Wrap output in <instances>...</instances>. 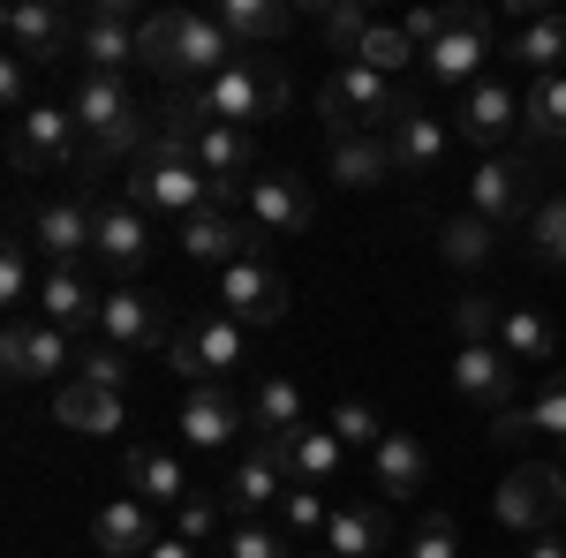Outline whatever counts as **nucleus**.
<instances>
[{
    "label": "nucleus",
    "instance_id": "1",
    "mask_svg": "<svg viewBox=\"0 0 566 558\" xmlns=\"http://www.w3.org/2000/svg\"><path fill=\"white\" fill-rule=\"evenodd\" d=\"M69 114H76V129H84V159L91 167H106V159H144V144H151V122H144V106H136V91L122 76H76L69 91Z\"/></svg>",
    "mask_w": 566,
    "mask_h": 558
},
{
    "label": "nucleus",
    "instance_id": "2",
    "mask_svg": "<svg viewBox=\"0 0 566 558\" xmlns=\"http://www.w3.org/2000/svg\"><path fill=\"white\" fill-rule=\"evenodd\" d=\"M129 204L144 219H197L212 212V173L189 159V136L159 129L144 144V159L129 167Z\"/></svg>",
    "mask_w": 566,
    "mask_h": 558
},
{
    "label": "nucleus",
    "instance_id": "3",
    "mask_svg": "<svg viewBox=\"0 0 566 558\" xmlns=\"http://www.w3.org/2000/svg\"><path fill=\"white\" fill-rule=\"evenodd\" d=\"M408 106H416V98L392 84V76L363 69V61H340V69L325 76V91H317V114H325L333 144H340V136H386Z\"/></svg>",
    "mask_w": 566,
    "mask_h": 558
},
{
    "label": "nucleus",
    "instance_id": "4",
    "mask_svg": "<svg viewBox=\"0 0 566 558\" xmlns=\"http://www.w3.org/2000/svg\"><path fill=\"white\" fill-rule=\"evenodd\" d=\"M287 98H295L287 69H264V61H234L227 76H212V84L197 91L205 122H227V129H258V122H272Z\"/></svg>",
    "mask_w": 566,
    "mask_h": 558
},
{
    "label": "nucleus",
    "instance_id": "5",
    "mask_svg": "<svg viewBox=\"0 0 566 558\" xmlns=\"http://www.w3.org/2000/svg\"><path fill=\"white\" fill-rule=\"evenodd\" d=\"M84 159V129L69 106H31L8 122V167L15 173H53V167H76Z\"/></svg>",
    "mask_w": 566,
    "mask_h": 558
},
{
    "label": "nucleus",
    "instance_id": "6",
    "mask_svg": "<svg viewBox=\"0 0 566 558\" xmlns=\"http://www.w3.org/2000/svg\"><path fill=\"white\" fill-rule=\"evenodd\" d=\"M227 31H219L212 15H189V8H167V84H181V91H205L212 76H227L234 61H227Z\"/></svg>",
    "mask_w": 566,
    "mask_h": 558
},
{
    "label": "nucleus",
    "instance_id": "7",
    "mask_svg": "<svg viewBox=\"0 0 566 558\" xmlns=\"http://www.w3.org/2000/svg\"><path fill=\"white\" fill-rule=\"evenodd\" d=\"M219 302H227V317L250 333V325H280L295 295H287V272L264 257V250H250V257H234L219 272Z\"/></svg>",
    "mask_w": 566,
    "mask_h": 558
},
{
    "label": "nucleus",
    "instance_id": "8",
    "mask_svg": "<svg viewBox=\"0 0 566 558\" xmlns=\"http://www.w3.org/2000/svg\"><path fill=\"white\" fill-rule=\"evenodd\" d=\"M491 506H499V520H506V528L544 536V528L559 520V506H566V475L552 468V461H522V468L491 491Z\"/></svg>",
    "mask_w": 566,
    "mask_h": 558
},
{
    "label": "nucleus",
    "instance_id": "9",
    "mask_svg": "<svg viewBox=\"0 0 566 558\" xmlns=\"http://www.w3.org/2000/svg\"><path fill=\"white\" fill-rule=\"evenodd\" d=\"M483 61H491V8H476V0H461L453 8V31L423 53V76L431 84H483Z\"/></svg>",
    "mask_w": 566,
    "mask_h": 558
},
{
    "label": "nucleus",
    "instance_id": "10",
    "mask_svg": "<svg viewBox=\"0 0 566 558\" xmlns=\"http://www.w3.org/2000/svg\"><path fill=\"white\" fill-rule=\"evenodd\" d=\"M69 362H76V333H61V325H45V317H15V325L0 333V370H8L15 386L61 378Z\"/></svg>",
    "mask_w": 566,
    "mask_h": 558
},
{
    "label": "nucleus",
    "instance_id": "11",
    "mask_svg": "<svg viewBox=\"0 0 566 558\" xmlns=\"http://www.w3.org/2000/svg\"><path fill=\"white\" fill-rule=\"evenodd\" d=\"M258 453L287 475V483H310V491L340 483V468H348V445L333 438V423H303L295 438H258Z\"/></svg>",
    "mask_w": 566,
    "mask_h": 558
},
{
    "label": "nucleus",
    "instance_id": "12",
    "mask_svg": "<svg viewBox=\"0 0 566 558\" xmlns=\"http://www.w3.org/2000/svg\"><path fill=\"white\" fill-rule=\"evenodd\" d=\"M528 181H536V173H528V151H491V159L469 173V212L491 219V227H514V219L528 227V212H536V204H528Z\"/></svg>",
    "mask_w": 566,
    "mask_h": 558
},
{
    "label": "nucleus",
    "instance_id": "13",
    "mask_svg": "<svg viewBox=\"0 0 566 558\" xmlns=\"http://www.w3.org/2000/svg\"><path fill=\"white\" fill-rule=\"evenodd\" d=\"M136 15L129 0H91L84 23H76V53L91 61V76H122V69H136Z\"/></svg>",
    "mask_w": 566,
    "mask_h": 558
},
{
    "label": "nucleus",
    "instance_id": "14",
    "mask_svg": "<svg viewBox=\"0 0 566 558\" xmlns=\"http://www.w3.org/2000/svg\"><path fill=\"white\" fill-rule=\"evenodd\" d=\"M242 219L258 227L264 242L272 234H303L310 219H317V197H310V181H295V173H250L242 181Z\"/></svg>",
    "mask_w": 566,
    "mask_h": 558
},
{
    "label": "nucleus",
    "instance_id": "15",
    "mask_svg": "<svg viewBox=\"0 0 566 558\" xmlns=\"http://www.w3.org/2000/svg\"><path fill=\"white\" fill-rule=\"evenodd\" d=\"M167 362H175L181 378H189V392L197 386H219L234 362H242V325L219 309V317H205V325H189V333H175V347H167Z\"/></svg>",
    "mask_w": 566,
    "mask_h": 558
},
{
    "label": "nucleus",
    "instance_id": "16",
    "mask_svg": "<svg viewBox=\"0 0 566 558\" xmlns=\"http://www.w3.org/2000/svg\"><path fill=\"white\" fill-rule=\"evenodd\" d=\"M91 257L106 264V272H136V264L151 257V219L136 212L129 197H98L91 204Z\"/></svg>",
    "mask_w": 566,
    "mask_h": 558
},
{
    "label": "nucleus",
    "instance_id": "17",
    "mask_svg": "<svg viewBox=\"0 0 566 558\" xmlns=\"http://www.w3.org/2000/svg\"><path fill=\"white\" fill-rule=\"evenodd\" d=\"M98 340L122 347V355L175 347V340H167V317H159V302L144 295V287H106V302H98Z\"/></svg>",
    "mask_w": 566,
    "mask_h": 558
},
{
    "label": "nucleus",
    "instance_id": "18",
    "mask_svg": "<svg viewBox=\"0 0 566 558\" xmlns=\"http://www.w3.org/2000/svg\"><path fill=\"white\" fill-rule=\"evenodd\" d=\"M453 129L483 144V151H506V136L522 129V91L499 84V76H483V84L461 91V114H453Z\"/></svg>",
    "mask_w": 566,
    "mask_h": 558
},
{
    "label": "nucleus",
    "instance_id": "19",
    "mask_svg": "<svg viewBox=\"0 0 566 558\" xmlns=\"http://www.w3.org/2000/svg\"><path fill=\"white\" fill-rule=\"evenodd\" d=\"M98 287L84 280V264H45L39 280V317L45 325H61V333H76V340H91L98 333Z\"/></svg>",
    "mask_w": 566,
    "mask_h": 558
},
{
    "label": "nucleus",
    "instance_id": "20",
    "mask_svg": "<svg viewBox=\"0 0 566 558\" xmlns=\"http://www.w3.org/2000/svg\"><path fill=\"white\" fill-rule=\"evenodd\" d=\"M175 430H181V445H197V453H227V445L250 430V408H234L227 386H197L189 400H181Z\"/></svg>",
    "mask_w": 566,
    "mask_h": 558
},
{
    "label": "nucleus",
    "instance_id": "21",
    "mask_svg": "<svg viewBox=\"0 0 566 558\" xmlns=\"http://www.w3.org/2000/svg\"><path fill=\"white\" fill-rule=\"evenodd\" d=\"M69 45H76V31H69V15H61L53 0H15V8H8V53H15V61H31V69L45 61V69H53Z\"/></svg>",
    "mask_w": 566,
    "mask_h": 558
},
{
    "label": "nucleus",
    "instance_id": "22",
    "mask_svg": "<svg viewBox=\"0 0 566 558\" xmlns=\"http://www.w3.org/2000/svg\"><path fill=\"white\" fill-rule=\"evenodd\" d=\"M386 151H392V173H438L446 151H453V129L438 122L431 106H408V114L386 129Z\"/></svg>",
    "mask_w": 566,
    "mask_h": 558
},
{
    "label": "nucleus",
    "instance_id": "23",
    "mask_svg": "<svg viewBox=\"0 0 566 558\" xmlns=\"http://www.w3.org/2000/svg\"><path fill=\"white\" fill-rule=\"evenodd\" d=\"M31 242L45 250V264H84L91 257V204L84 197H45L31 212Z\"/></svg>",
    "mask_w": 566,
    "mask_h": 558
},
{
    "label": "nucleus",
    "instance_id": "24",
    "mask_svg": "<svg viewBox=\"0 0 566 558\" xmlns=\"http://www.w3.org/2000/svg\"><path fill=\"white\" fill-rule=\"evenodd\" d=\"M280 498H287V475L264 461L258 445L227 468V483H219V506H227V520H258V514H280Z\"/></svg>",
    "mask_w": 566,
    "mask_h": 558
},
{
    "label": "nucleus",
    "instance_id": "25",
    "mask_svg": "<svg viewBox=\"0 0 566 558\" xmlns=\"http://www.w3.org/2000/svg\"><path fill=\"white\" fill-rule=\"evenodd\" d=\"M453 392L476 400V408H491V415L514 408V362L499 355V340H491V347H461V355H453Z\"/></svg>",
    "mask_w": 566,
    "mask_h": 558
},
{
    "label": "nucleus",
    "instance_id": "26",
    "mask_svg": "<svg viewBox=\"0 0 566 558\" xmlns=\"http://www.w3.org/2000/svg\"><path fill=\"white\" fill-rule=\"evenodd\" d=\"M91 544H98L106 558H144L151 544H159V520H151L144 498H106V506L91 514Z\"/></svg>",
    "mask_w": 566,
    "mask_h": 558
},
{
    "label": "nucleus",
    "instance_id": "27",
    "mask_svg": "<svg viewBox=\"0 0 566 558\" xmlns=\"http://www.w3.org/2000/svg\"><path fill=\"white\" fill-rule=\"evenodd\" d=\"M53 423L84 430V438H114V430L129 423V408H122V392H106V386H84V378H69V386L53 392Z\"/></svg>",
    "mask_w": 566,
    "mask_h": 558
},
{
    "label": "nucleus",
    "instance_id": "28",
    "mask_svg": "<svg viewBox=\"0 0 566 558\" xmlns=\"http://www.w3.org/2000/svg\"><path fill=\"white\" fill-rule=\"evenodd\" d=\"M122 475H129V498H144L151 514H159V506L175 514L181 498H189V475H181V461H175V453H159V445H129Z\"/></svg>",
    "mask_w": 566,
    "mask_h": 558
},
{
    "label": "nucleus",
    "instance_id": "29",
    "mask_svg": "<svg viewBox=\"0 0 566 558\" xmlns=\"http://www.w3.org/2000/svg\"><path fill=\"white\" fill-rule=\"evenodd\" d=\"M386 544H392L386 506H370V498H348V506H333V528H325V551H333V558H378Z\"/></svg>",
    "mask_w": 566,
    "mask_h": 558
},
{
    "label": "nucleus",
    "instance_id": "30",
    "mask_svg": "<svg viewBox=\"0 0 566 558\" xmlns=\"http://www.w3.org/2000/svg\"><path fill=\"white\" fill-rule=\"evenodd\" d=\"M506 61H522L528 76H566V15H522L506 31Z\"/></svg>",
    "mask_w": 566,
    "mask_h": 558
},
{
    "label": "nucleus",
    "instance_id": "31",
    "mask_svg": "<svg viewBox=\"0 0 566 558\" xmlns=\"http://www.w3.org/2000/svg\"><path fill=\"white\" fill-rule=\"evenodd\" d=\"M423 475H431L423 445H416L408 430H386V438H378V453H370V483H378L386 498H416V491H423Z\"/></svg>",
    "mask_w": 566,
    "mask_h": 558
},
{
    "label": "nucleus",
    "instance_id": "32",
    "mask_svg": "<svg viewBox=\"0 0 566 558\" xmlns=\"http://www.w3.org/2000/svg\"><path fill=\"white\" fill-rule=\"evenodd\" d=\"M212 23L227 31V39L272 45V39H287V31H295V8H287V0H219Z\"/></svg>",
    "mask_w": 566,
    "mask_h": 558
},
{
    "label": "nucleus",
    "instance_id": "33",
    "mask_svg": "<svg viewBox=\"0 0 566 558\" xmlns=\"http://www.w3.org/2000/svg\"><path fill=\"white\" fill-rule=\"evenodd\" d=\"M189 159L212 173V181H242L250 173V129H227V122H205L189 136Z\"/></svg>",
    "mask_w": 566,
    "mask_h": 558
},
{
    "label": "nucleus",
    "instance_id": "34",
    "mask_svg": "<svg viewBox=\"0 0 566 558\" xmlns=\"http://www.w3.org/2000/svg\"><path fill=\"white\" fill-rule=\"evenodd\" d=\"M250 430H258V438H295V430H303V386H295V378H264V386L250 392Z\"/></svg>",
    "mask_w": 566,
    "mask_h": 558
},
{
    "label": "nucleus",
    "instance_id": "35",
    "mask_svg": "<svg viewBox=\"0 0 566 558\" xmlns=\"http://www.w3.org/2000/svg\"><path fill=\"white\" fill-rule=\"evenodd\" d=\"M499 355H506V362H552V355H559L552 317H544V309H506V317H499Z\"/></svg>",
    "mask_w": 566,
    "mask_h": 558
},
{
    "label": "nucleus",
    "instance_id": "36",
    "mask_svg": "<svg viewBox=\"0 0 566 558\" xmlns=\"http://www.w3.org/2000/svg\"><path fill=\"white\" fill-rule=\"evenodd\" d=\"M522 129H528V144H566V76H528Z\"/></svg>",
    "mask_w": 566,
    "mask_h": 558
},
{
    "label": "nucleus",
    "instance_id": "37",
    "mask_svg": "<svg viewBox=\"0 0 566 558\" xmlns=\"http://www.w3.org/2000/svg\"><path fill=\"white\" fill-rule=\"evenodd\" d=\"M491 250H499V227L476 212H461V219H446L438 227V257L453 264V272H476V264H491Z\"/></svg>",
    "mask_w": 566,
    "mask_h": 558
},
{
    "label": "nucleus",
    "instance_id": "38",
    "mask_svg": "<svg viewBox=\"0 0 566 558\" xmlns=\"http://www.w3.org/2000/svg\"><path fill=\"white\" fill-rule=\"evenodd\" d=\"M386 173H392L386 136H340V144H333V181H348V189H378Z\"/></svg>",
    "mask_w": 566,
    "mask_h": 558
},
{
    "label": "nucleus",
    "instance_id": "39",
    "mask_svg": "<svg viewBox=\"0 0 566 558\" xmlns=\"http://www.w3.org/2000/svg\"><path fill=\"white\" fill-rule=\"evenodd\" d=\"M528 257L544 272H566V197H544L528 212Z\"/></svg>",
    "mask_w": 566,
    "mask_h": 558
},
{
    "label": "nucleus",
    "instance_id": "40",
    "mask_svg": "<svg viewBox=\"0 0 566 558\" xmlns=\"http://www.w3.org/2000/svg\"><path fill=\"white\" fill-rule=\"evenodd\" d=\"M280 528H287V536H303V544H325V528H333V506H325V491H310V483H287V498H280Z\"/></svg>",
    "mask_w": 566,
    "mask_h": 558
},
{
    "label": "nucleus",
    "instance_id": "41",
    "mask_svg": "<svg viewBox=\"0 0 566 558\" xmlns=\"http://www.w3.org/2000/svg\"><path fill=\"white\" fill-rule=\"evenodd\" d=\"M129 355H122V347H106L98 340V333H91V340H76V378H84V386H106V392H129Z\"/></svg>",
    "mask_w": 566,
    "mask_h": 558
},
{
    "label": "nucleus",
    "instance_id": "42",
    "mask_svg": "<svg viewBox=\"0 0 566 558\" xmlns=\"http://www.w3.org/2000/svg\"><path fill=\"white\" fill-rule=\"evenodd\" d=\"M355 61L400 84V69H408V61H423V53L408 45V31H400V23H370V39H363V53H355Z\"/></svg>",
    "mask_w": 566,
    "mask_h": 558
},
{
    "label": "nucleus",
    "instance_id": "43",
    "mask_svg": "<svg viewBox=\"0 0 566 558\" xmlns=\"http://www.w3.org/2000/svg\"><path fill=\"white\" fill-rule=\"evenodd\" d=\"M317 23H325V45H333L340 61H355L363 39H370V15H363L355 0H325V8H317Z\"/></svg>",
    "mask_w": 566,
    "mask_h": 558
},
{
    "label": "nucleus",
    "instance_id": "44",
    "mask_svg": "<svg viewBox=\"0 0 566 558\" xmlns=\"http://www.w3.org/2000/svg\"><path fill=\"white\" fill-rule=\"evenodd\" d=\"M446 317H453L461 347H491V340H499V317H506V309H499L491 295H461L453 309H446Z\"/></svg>",
    "mask_w": 566,
    "mask_h": 558
},
{
    "label": "nucleus",
    "instance_id": "45",
    "mask_svg": "<svg viewBox=\"0 0 566 558\" xmlns=\"http://www.w3.org/2000/svg\"><path fill=\"white\" fill-rule=\"evenodd\" d=\"M325 423H333L340 445H363V453H378V438H386V423H378V408H370V400H340Z\"/></svg>",
    "mask_w": 566,
    "mask_h": 558
},
{
    "label": "nucleus",
    "instance_id": "46",
    "mask_svg": "<svg viewBox=\"0 0 566 558\" xmlns=\"http://www.w3.org/2000/svg\"><path fill=\"white\" fill-rule=\"evenodd\" d=\"M227 558H287V528H272V520H227Z\"/></svg>",
    "mask_w": 566,
    "mask_h": 558
},
{
    "label": "nucleus",
    "instance_id": "47",
    "mask_svg": "<svg viewBox=\"0 0 566 558\" xmlns=\"http://www.w3.org/2000/svg\"><path fill=\"white\" fill-rule=\"evenodd\" d=\"M219 520H227V506H219L212 491H189L175 506V536L181 544H205V536H219Z\"/></svg>",
    "mask_w": 566,
    "mask_h": 558
},
{
    "label": "nucleus",
    "instance_id": "48",
    "mask_svg": "<svg viewBox=\"0 0 566 558\" xmlns=\"http://www.w3.org/2000/svg\"><path fill=\"white\" fill-rule=\"evenodd\" d=\"M0 302H8V309L39 302V280H31V242H8V250H0Z\"/></svg>",
    "mask_w": 566,
    "mask_h": 558
},
{
    "label": "nucleus",
    "instance_id": "49",
    "mask_svg": "<svg viewBox=\"0 0 566 558\" xmlns=\"http://www.w3.org/2000/svg\"><path fill=\"white\" fill-rule=\"evenodd\" d=\"M408 558H461V536H453V520H446V514L416 520V528H408Z\"/></svg>",
    "mask_w": 566,
    "mask_h": 558
},
{
    "label": "nucleus",
    "instance_id": "50",
    "mask_svg": "<svg viewBox=\"0 0 566 558\" xmlns=\"http://www.w3.org/2000/svg\"><path fill=\"white\" fill-rule=\"evenodd\" d=\"M528 430H552V438H566V370L552 378V386L528 400Z\"/></svg>",
    "mask_w": 566,
    "mask_h": 558
},
{
    "label": "nucleus",
    "instance_id": "51",
    "mask_svg": "<svg viewBox=\"0 0 566 558\" xmlns=\"http://www.w3.org/2000/svg\"><path fill=\"white\" fill-rule=\"evenodd\" d=\"M136 69H167V8L136 23Z\"/></svg>",
    "mask_w": 566,
    "mask_h": 558
},
{
    "label": "nucleus",
    "instance_id": "52",
    "mask_svg": "<svg viewBox=\"0 0 566 558\" xmlns=\"http://www.w3.org/2000/svg\"><path fill=\"white\" fill-rule=\"evenodd\" d=\"M0 106L8 114H31V61H15V53L0 61Z\"/></svg>",
    "mask_w": 566,
    "mask_h": 558
},
{
    "label": "nucleus",
    "instance_id": "53",
    "mask_svg": "<svg viewBox=\"0 0 566 558\" xmlns=\"http://www.w3.org/2000/svg\"><path fill=\"white\" fill-rule=\"evenodd\" d=\"M144 558H197V544H181V536H159V544H151Z\"/></svg>",
    "mask_w": 566,
    "mask_h": 558
},
{
    "label": "nucleus",
    "instance_id": "54",
    "mask_svg": "<svg viewBox=\"0 0 566 558\" xmlns=\"http://www.w3.org/2000/svg\"><path fill=\"white\" fill-rule=\"evenodd\" d=\"M528 558H566V544H552V536H536V544H528Z\"/></svg>",
    "mask_w": 566,
    "mask_h": 558
},
{
    "label": "nucleus",
    "instance_id": "55",
    "mask_svg": "<svg viewBox=\"0 0 566 558\" xmlns=\"http://www.w3.org/2000/svg\"><path fill=\"white\" fill-rule=\"evenodd\" d=\"M310 558H333V551H310Z\"/></svg>",
    "mask_w": 566,
    "mask_h": 558
}]
</instances>
